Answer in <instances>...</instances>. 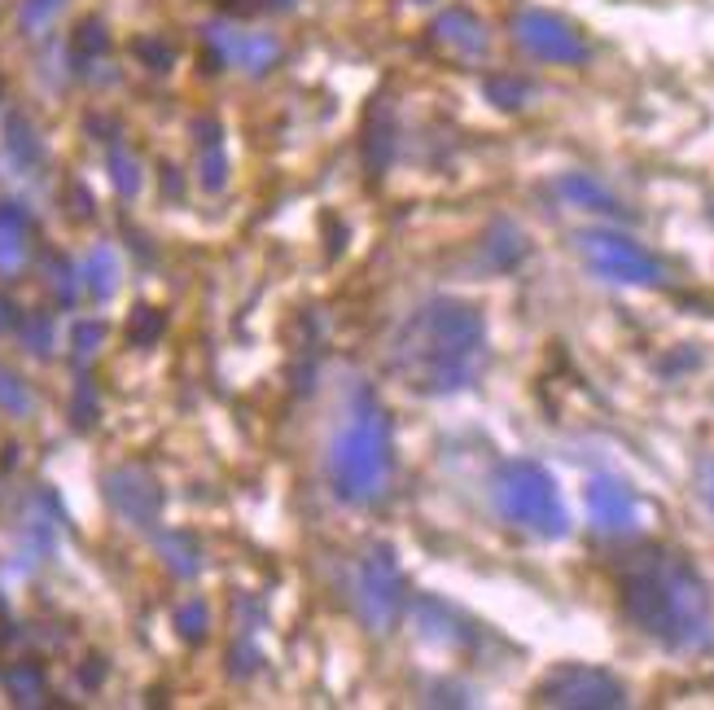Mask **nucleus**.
Returning <instances> with one entry per match:
<instances>
[{
	"mask_svg": "<svg viewBox=\"0 0 714 710\" xmlns=\"http://www.w3.org/2000/svg\"><path fill=\"white\" fill-rule=\"evenodd\" d=\"M539 706H561V710H618L627 706V688L618 675L583 662H561L535 684Z\"/></svg>",
	"mask_w": 714,
	"mask_h": 710,
	"instance_id": "423d86ee",
	"label": "nucleus"
},
{
	"mask_svg": "<svg viewBox=\"0 0 714 710\" xmlns=\"http://www.w3.org/2000/svg\"><path fill=\"white\" fill-rule=\"evenodd\" d=\"M574 241H579L587 268H592L596 276L614 281V285H662V281H666L662 263H657L640 241H631V237H622V233L583 228Z\"/></svg>",
	"mask_w": 714,
	"mask_h": 710,
	"instance_id": "0eeeda50",
	"label": "nucleus"
},
{
	"mask_svg": "<svg viewBox=\"0 0 714 710\" xmlns=\"http://www.w3.org/2000/svg\"><path fill=\"white\" fill-rule=\"evenodd\" d=\"M158 324H163V320H158V316H154L150 307H141V324H136V342H150V338L158 333Z\"/></svg>",
	"mask_w": 714,
	"mask_h": 710,
	"instance_id": "f3484780",
	"label": "nucleus"
},
{
	"mask_svg": "<svg viewBox=\"0 0 714 710\" xmlns=\"http://www.w3.org/2000/svg\"><path fill=\"white\" fill-rule=\"evenodd\" d=\"M513 40H517L526 54H535V58H544V62H557V67H583V62L592 58L587 40H583L566 19H557V14H548V10H522V14L513 19Z\"/></svg>",
	"mask_w": 714,
	"mask_h": 710,
	"instance_id": "6e6552de",
	"label": "nucleus"
},
{
	"mask_svg": "<svg viewBox=\"0 0 714 710\" xmlns=\"http://www.w3.org/2000/svg\"><path fill=\"white\" fill-rule=\"evenodd\" d=\"M618 592L627 618L662 649L697 653L714 644V596L688 557L670 548H644L622 566Z\"/></svg>",
	"mask_w": 714,
	"mask_h": 710,
	"instance_id": "f257e3e1",
	"label": "nucleus"
},
{
	"mask_svg": "<svg viewBox=\"0 0 714 710\" xmlns=\"http://www.w3.org/2000/svg\"><path fill=\"white\" fill-rule=\"evenodd\" d=\"M487 351V320L474 303L430 298L395 333L391 360L421 395H456L474 382Z\"/></svg>",
	"mask_w": 714,
	"mask_h": 710,
	"instance_id": "f03ea898",
	"label": "nucleus"
},
{
	"mask_svg": "<svg viewBox=\"0 0 714 710\" xmlns=\"http://www.w3.org/2000/svg\"><path fill=\"white\" fill-rule=\"evenodd\" d=\"M483 93H487V102L491 106H500V110H522L526 102H531V84L526 80H517V75H487L483 80Z\"/></svg>",
	"mask_w": 714,
	"mask_h": 710,
	"instance_id": "2eb2a0df",
	"label": "nucleus"
},
{
	"mask_svg": "<svg viewBox=\"0 0 714 710\" xmlns=\"http://www.w3.org/2000/svg\"><path fill=\"white\" fill-rule=\"evenodd\" d=\"M491 500H496V513L535 535V540H566L570 535V513H566V500L557 492V478L539 465V461H504L491 478Z\"/></svg>",
	"mask_w": 714,
	"mask_h": 710,
	"instance_id": "20e7f679",
	"label": "nucleus"
},
{
	"mask_svg": "<svg viewBox=\"0 0 714 710\" xmlns=\"http://www.w3.org/2000/svg\"><path fill=\"white\" fill-rule=\"evenodd\" d=\"M355 596H360V614L365 627L378 636H391L404 618L408 605V583L400 570V557L391 544H373L360 561V575H355Z\"/></svg>",
	"mask_w": 714,
	"mask_h": 710,
	"instance_id": "39448f33",
	"label": "nucleus"
},
{
	"mask_svg": "<svg viewBox=\"0 0 714 710\" xmlns=\"http://www.w3.org/2000/svg\"><path fill=\"white\" fill-rule=\"evenodd\" d=\"M400 154V115L391 97H373L369 123H365V167L369 176H386V167Z\"/></svg>",
	"mask_w": 714,
	"mask_h": 710,
	"instance_id": "9d476101",
	"label": "nucleus"
},
{
	"mask_svg": "<svg viewBox=\"0 0 714 710\" xmlns=\"http://www.w3.org/2000/svg\"><path fill=\"white\" fill-rule=\"evenodd\" d=\"M587 513L605 535H631L640 522L635 492L618 478H592L587 483Z\"/></svg>",
	"mask_w": 714,
	"mask_h": 710,
	"instance_id": "1a4fd4ad",
	"label": "nucleus"
},
{
	"mask_svg": "<svg viewBox=\"0 0 714 710\" xmlns=\"http://www.w3.org/2000/svg\"><path fill=\"white\" fill-rule=\"evenodd\" d=\"M697 492H701V500H705L710 513H714V457H701V461H697Z\"/></svg>",
	"mask_w": 714,
	"mask_h": 710,
	"instance_id": "dca6fc26",
	"label": "nucleus"
},
{
	"mask_svg": "<svg viewBox=\"0 0 714 710\" xmlns=\"http://www.w3.org/2000/svg\"><path fill=\"white\" fill-rule=\"evenodd\" d=\"M526 255H531L526 233H522L513 220H496L491 233H487V241H483V259H487L496 272H513Z\"/></svg>",
	"mask_w": 714,
	"mask_h": 710,
	"instance_id": "4468645a",
	"label": "nucleus"
},
{
	"mask_svg": "<svg viewBox=\"0 0 714 710\" xmlns=\"http://www.w3.org/2000/svg\"><path fill=\"white\" fill-rule=\"evenodd\" d=\"M710 215H714V211H710Z\"/></svg>",
	"mask_w": 714,
	"mask_h": 710,
	"instance_id": "6ab92c4d",
	"label": "nucleus"
},
{
	"mask_svg": "<svg viewBox=\"0 0 714 710\" xmlns=\"http://www.w3.org/2000/svg\"><path fill=\"white\" fill-rule=\"evenodd\" d=\"M435 40H439L443 49L461 54V58H483V54L491 49L487 27H483L469 10H443V14L435 19Z\"/></svg>",
	"mask_w": 714,
	"mask_h": 710,
	"instance_id": "9b49d317",
	"label": "nucleus"
},
{
	"mask_svg": "<svg viewBox=\"0 0 714 710\" xmlns=\"http://www.w3.org/2000/svg\"><path fill=\"white\" fill-rule=\"evenodd\" d=\"M417 5H430V0H417Z\"/></svg>",
	"mask_w": 714,
	"mask_h": 710,
	"instance_id": "a211bd4d",
	"label": "nucleus"
},
{
	"mask_svg": "<svg viewBox=\"0 0 714 710\" xmlns=\"http://www.w3.org/2000/svg\"><path fill=\"white\" fill-rule=\"evenodd\" d=\"M417 627H421L426 640H439V644H448V649H461V644L474 640V627H469V623L456 627V610L443 605V601H435V596H421V601H417Z\"/></svg>",
	"mask_w": 714,
	"mask_h": 710,
	"instance_id": "ddd939ff",
	"label": "nucleus"
},
{
	"mask_svg": "<svg viewBox=\"0 0 714 710\" xmlns=\"http://www.w3.org/2000/svg\"><path fill=\"white\" fill-rule=\"evenodd\" d=\"M391 478H395L391 417H386V409L369 391H360V400H355V409H350V417L337 430L333 452H329L333 496L346 500V505H365L369 509V505L386 500Z\"/></svg>",
	"mask_w": 714,
	"mask_h": 710,
	"instance_id": "7ed1b4c3",
	"label": "nucleus"
},
{
	"mask_svg": "<svg viewBox=\"0 0 714 710\" xmlns=\"http://www.w3.org/2000/svg\"><path fill=\"white\" fill-rule=\"evenodd\" d=\"M557 193H561L566 202L583 206V211H596V215H609V220H631V211H627L600 180H592L587 171H566V176L557 180Z\"/></svg>",
	"mask_w": 714,
	"mask_h": 710,
	"instance_id": "f8f14e48",
	"label": "nucleus"
}]
</instances>
